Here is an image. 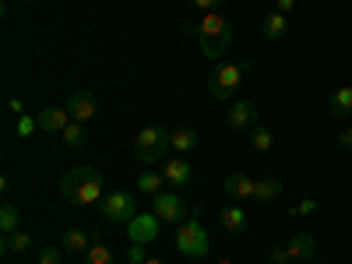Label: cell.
<instances>
[{"instance_id": "6da1fadb", "label": "cell", "mask_w": 352, "mask_h": 264, "mask_svg": "<svg viewBox=\"0 0 352 264\" xmlns=\"http://www.w3.org/2000/svg\"><path fill=\"white\" fill-rule=\"evenodd\" d=\"M184 36H194L197 46H201V53L219 64L222 56L229 53V46H232V25L219 11H208L197 25H184Z\"/></svg>"}, {"instance_id": "7a4b0ae2", "label": "cell", "mask_w": 352, "mask_h": 264, "mask_svg": "<svg viewBox=\"0 0 352 264\" xmlns=\"http://www.w3.org/2000/svg\"><path fill=\"white\" fill-rule=\"evenodd\" d=\"M60 194L67 204H78V208H88V204L102 201V173L96 166H74L64 173L60 180Z\"/></svg>"}, {"instance_id": "3957f363", "label": "cell", "mask_w": 352, "mask_h": 264, "mask_svg": "<svg viewBox=\"0 0 352 264\" xmlns=\"http://www.w3.org/2000/svg\"><path fill=\"white\" fill-rule=\"evenodd\" d=\"M254 60L247 56V60H229V64H219L212 74H208V96L219 99V102H232L236 99V92L243 88V78L250 74Z\"/></svg>"}, {"instance_id": "277c9868", "label": "cell", "mask_w": 352, "mask_h": 264, "mask_svg": "<svg viewBox=\"0 0 352 264\" xmlns=\"http://www.w3.org/2000/svg\"><path fill=\"white\" fill-rule=\"evenodd\" d=\"M173 152L169 144V131L162 127H144L134 134V159L144 162V166H155V162H166Z\"/></svg>"}, {"instance_id": "5b68a950", "label": "cell", "mask_w": 352, "mask_h": 264, "mask_svg": "<svg viewBox=\"0 0 352 264\" xmlns=\"http://www.w3.org/2000/svg\"><path fill=\"white\" fill-rule=\"evenodd\" d=\"M208 232H204V226L197 222V208L190 212V219L187 222H180V229H176V250H180L184 257H194V261H201V257H208Z\"/></svg>"}, {"instance_id": "8992f818", "label": "cell", "mask_w": 352, "mask_h": 264, "mask_svg": "<svg viewBox=\"0 0 352 264\" xmlns=\"http://www.w3.org/2000/svg\"><path fill=\"white\" fill-rule=\"evenodd\" d=\"M127 236H131V243H141V247L159 243V236H162V219H159L155 212H138V215L127 222Z\"/></svg>"}, {"instance_id": "52a82bcc", "label": "cell", "mask_w": 352, "mask_h": 264, "mask_svg": "<svg viewBox=\"0 0 352 264\" xmlns=\"http://www.w3.org/2000/svg\"><path fill=\"white\" fill-rule=\"evenodd\" d=\"M226 127L236 134H250L257 127V106L250 99H232L226 106Z\"/></svg>"}, {"instance_id": "ba28073f", "label": "cell", "mask_w": 352, "mask_h": 264, "mask_svg": "<svg viewBox=\"0 0 352 264\" xmlns=\"http://www.w3.org/2000/svg\"><path fill=\"white\" fill-rule=\"evenodd\" d=\"M134 215H138V208H134V194L131 190H109L102 197V219H109V222H131Z\"/></svg>"}, {"instance_id": "9c48e42d", "label": "cell", "mask_w": 352, "mask_h": 264, "mask_svg": "<svg viewBox=\"0 0 352 264\" xmlns=\"http://www.w3.org/2000/svg\"><path fill=\"white\" fill-rule=\"evenodd\" d=\"M152 212L162 219V222H187L190 208H187V201L176 194V190H162L152 197Z\"/></svg>"}, {"instance_id": "30bf717a", "label": "cell", "mask_w": 352, "mask_h": 264, "mask_svg": "<svg viewBox=\"0 0 352 264\" xmlns=\"http://www.w3.org/2000/svg\"><path fill=\"white\" fill-rule=\"evenodd\" d=\"M67 113H71V120H78V124H85V120H92V116H96V96L92 92H88V88H78V92H71L67 96Z\"/></svg>"}, {"instance_id": "8fae6325", "label": "cell", "mask_w": 352, "mask_h": 264, "mask_svg": "<svg viewBox=\"0 0 352 264\" xmlns=\"http://www.w3.org/2000/svg\"><path fill=\"white\" fill-rule=\"evenodd\" d=\"M162 176H166V184L173 187V190H184V187H190V176H194V169H190V162L187 159H166L162 162Z\"/></svg>"}, {"instance_id": "7c38bea8", "label": "cell", "mask_w": 352, "mask_h": 264, "mask_svg": "<svg viewBox=\"0 0 352 264\" xmlns=\"http://www.w3.org/2000/svg\"><path fill=\"white\" fill-rule=\"evenodd\" d=\"M222 190L232 201H247V197L257 194V180H254V176H247V173H229L226 180H222Z\"/></svg>"}, {"instance_id": "4fadbf2b", "label": "cell", "mask_w": 352, "mask_h": 264, "mask_svg": "<svg viewBox=\"0 0 352 264\" xmlns=\"http://www.w3.org/2000/svg\"><path fill=\"white\" fill-rule=\"evenodd\" d=\"M36 116H39V131H46V134H64V131H67V124H71V113H67V106L39 109Z\"/></svg>"}, {"instance_id": "5bb4252c", "label": "cell", "mask_w": 352, "mask_h": 264, "mask_svg": "<svg viewBox=\"0 0 352 264\" xmlns=\"http://www.w3.org/2000/svg\"><path fill=\"white\" fill-rule=\"evenodd\" d=\"M219 226L229 232V236H247V212L240 204H226L219 212Z\"/></svg>"}, {"instance_id": "9a60e30c", "label": "cell", "mask_w": 352, "mask_h": 264, "mask_svg": "<svg viewBox=\"0 0 352 264\" xmlns=\"http://www.w3.org/2000/svg\"><path fill=\"white\" fill-rule=\"evenodd\" d=\"M289 254H292V261H303V264H310L314 257H317V240L310 236V232H296L289 243Z\"/></svg>"}, {"instance_id": "2e32d148", "label": "cell", "mask_w": 352, "mask_h": 264, "mask_svg": "<svg viewBox=\"0 0 352 264\" xmlns=\"http://www.w3.org/2000/svg\"><path fill=\"white\" fill-rule=\"evenodd\" d=\"M285 28H289L285 14H282V11H268V14L261 18V39H264V43H278V39L285 36Z\"/></svg>"}, {"instance_id": "e0dca14e", "label": "cell", "mask_w": 352, "mask_h": 264, "mask_svg": "<svg viewBox=\"0 0 352 264\" xmlns=\"http://www.w3.org/2000/svg\"><path fill=\"white\" fill-rule=\"evenodd\" d=\"M328 109H331V116H352V85H342L338 92L328 99Z\"/></svg>"}, {"instance_id": "ac0fdd59", "label": "cell", "mask_w": 352, "mask_h": 264, "mask_svg": "<svg viewBox=\"0 0 352 264\" xmlns=\"http://www.w3.org/2000/svg\"><path fill=\"white\" fill-rule=\"evenodd\" d=\"M60 247L71 250V254H85L88 247H92V240H88V232H85V229H64Z\"/></svg>"}, {"instance_id": "d6986e66", "label": "cell", "mask_w": 352, "mask_h": 264, "mask_svg": "<svg viewBox=\"0 0 352 264\" xmlns=\"http://www.w3.org/2000/svg\"><path fill=\"white\" fill-rule=\"evenodd\" d=\"M162 184H166V176L162 173H155V169H144L141 176H138V190L141 194H148V197H155V194H162Z\"/></svg>"}, {"instance_id": "ffe728a7", "label": "cell", "mask_w": 352, "mask_h": 264, "mask_svg": "<svg viewBox=\"0 0 352 264\" xmlns=\"http://www.w3.org/2000/svg\"><path fill=\"white\" fill-rule=\"evenodd\" d=\"M278 194H282V180H278V176H264V180H257V194H254V201L272 204Z\"/></svg>"}, {"instance_id": "44dd1931", "label": "cell", "mask_w": 352, "mask_h": 264, "mask_svg": "<svg viewBox=\"0 0 352 264\" xmlns=\"http://www.w3.org/2000/svg\"><path fill=\"white\" fill-rule=\"evenodd\" d=\"M169 144H173V152H190L194 144H197V131H190V127L169 131Z\"/></svg>"}, {"instance_id": "7402d4cb", "label": "cell", "mask_w": 352, "mask_h": 264, "mask_svg": "<svg viewBox=\"0 0 352 264\" xmlns=\"http://www.w3.org/2000/svg\"><path fill=\"white\" fill-rule=\"evenodd\" d=\"M18 229H21V212L14 208V204H4V208H0V232L11 236V232H18Z\"/></svg>"}, {"instance_id": "603a6c76", "label": "cell", "mask_w": 352, "mask_h": 264, "mask_svg": "<svg viewBox=\"0 0 352 264\" xmlns=\"http://www.w3.org/2000/svg\"><path fill=\"white\" fill-rule=\"evenodd\" d=\"M60 138H64V144H67V148H81V144L88 141V131H85V124L71 120V124H67V131H64Z\"/></svg>"}, {"instance_id": "cb8c5ba5", "label": "cell", "mask_w": 352, "mask_h": 264, "mask_svg": "<svg viewBox=\"0 0 352 264\" xmlns=\"http://www.w3.org/2000/svg\"><path fill=\"white\" fill-rule=\"evenodd\" d=\"M250 144H254L257 152H272V148H275V134H272L268 127H261V124H257V127L250 131Z\"/></svg>"}, {"instance_id": "d4e9b609", "label": "cell", "mask_w": 352, "mask_h": 264, "mask_svg": "<svg viewBox=\"0 0 352 264\" xmlns=\"http://www.w3.org/2000/svg\"><path fill=\"white\" fill-rule=\"evenodd\" d=\"M0 247H4L8 254H11V250H28V247H32V236H28L25 229H18V232H11V236L0 240Z\"/></svg>"}, {"instance_id": "484cf974", "label": "cell", "mask_w": 352, "mask_h": 264, "mask_svg": "<svg viewBox=\"0 0 352 264\" xmlns=\"http://www.w3.org/2000/svg\"><path fill=\"white\" fill-rule=\"evenodd\" d=\"M85 264H113V250L106 243H92L85 250Z\"/></svg>"}, {"instance_id": "4316f807", "label": "cell", "mask_w": 352, "mask_h": 264, "mask_svg": "<svg viewBox=\"0 0 352 264\" xmlns=\"http://www.w3.org/2000/svg\"><path fill=\"white\" fill-rule=\"evenodd\" d=\"M36 131H39V116H32V113H25V116L14 120V134L18 138H32Z\"/></svg>"}, {"instance_id": "83f0119b", "label": "cell", "mask_w": 352, "mask_h": 264, "mask_svg": "<svg viewBox=\"0 0 352 264\" xmlns=\"http://www.w3.org/2000/svg\"><path fill=\"white\" fill-rule=\"evenodd\" d=\"M39 264H64V247H43Z\"/></svg>"}, {"instance_id": "f1b7e54d", "label": "cell", "mask_w": 352, "mask_h": 264, "mask_svg": "<svg viewBox=\"0 0 352 264\" xmlns=\"http://www.w3.org/2000/svg\"><path fill=\"white\" fill-rule=\"evenodd\" d=\"M144 261H148V247L131 243V247H127V264H144Z\"/></svg>"}, {"instance_id": "f546056e", "label": "cell", "mask_w": 352, "mask_h": 264, "mask_svg": "<svg viewBox=\"0 0 352 264\" xmlns=\"http://www.w3.org/2000/svg\"><path fill=\"white\" fill-rule=\"evenodd\" d=\"M268 264H292V254H289V247L282 243V247H272V254H268Z\"/></svg>"}, {"instance_id": "4dcf8cb0", "label": "cell", "mask_w": 352, "mask_h": 264, "mask_svg": "<svg viewBox=\"0 0 352 264\" xmlns=\"http://www.w3.org/2000/svg\"><path fill=\"white\" fill-rule=\"evenodd\" d=\"M317 208H320V204H317L314 197H303L300 204H292V215H314Z\"/></svg>"}, {"instance_id": "1f68e13d", "label": "cell", "mask_w": 352, "mask_h": 264, "mask_svg": "<svg viewBox=\"0 0 352 264\" xmlns=\"http://www.w3.org/2000/svg\"><path fill=\"white\" fill-rule=\"evenodd\" d=\"M226 4V0H190V8H197V11H204V14H208V11H219Z\"/></svg>"}, {"instance_id": "d6a6232c", "label": "cell", "mask_w": 352, "mask_h": 264, "mask_svg": "<svg viewBox=\"0 0 352 264\" xmlns=\"http://www.w3.org/2000/svg\"><path fill=\"white\" fill-rule=\"evenodd\" d=\"M8 113H11V116H14V120H18V116H25L28 109H25V102H21L18 96H11V99H8Z\"/></svg>"}, {"instance_id": "836d02e7", "label": "cell", "mask_w": 352, "mask_h": 264, "mask_svg": "<svg viewBox=\"0 0 352 264\" xmlns=\"http://www.w3.org/2000/svg\"><path fill=\"white\" fill-rule=\"evenodd\" d=\"M338 141H342V148H345V152H352V127H345V131L338 134Z\"/></svg>"}, {"instance_id": "e575fe53", "label": "cell", "mask_w": 352, "mask_h": 264, "mask_svg": "<svg viewBox=\"0 0 352 264\" xmlns=\"http://www.w3.org/2000/svg\"><path fill=\"white\" fill-rule=\"evenodd\" d=\"M292 8H296V0H275V11H282V14H289Z\"/></svg>"}, {"instance_id": "d590c367", "label": "cell", "mask_w": 352, "mask_h": 264, "mask_svg": "<svg viewBox=\"0 0 352 264\" xmlns=\"http://www.w3.org/2000/svg\"><path fill=\"white\" fill-rule=\"evenodd\" d=\"M144 264H166V261H159V257H148V261H144Z\"/></svg>"}, {"instance_id": "8d00e7d4", "label": "cell", "mask_w": 352, "mask_h": 264, "mask_svg": "<svg viewBox=\"0 0 352 264\" xmlns=\"http://www.w3.org/2000/svg\"><path fill=\"white\" fill-rule=\"evenodd\" d=\"M219 264H236V261H219Z\"/></svg>"}, {"instance_id": "74e56055", "label": "cell", "mask_w": 352, "mask_h": 264, "mask_svg": "<svg viewBox=\"0 0 352 264\" xmlns=\"http://www.w3.org/2000/svg\"><path fill=\"white\" fill-rule=\"evenodd\" d=\"M292 264H303V261H292Z\"/></svg>"}]
</instances>
